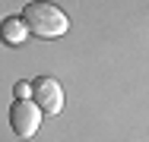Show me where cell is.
Here are the masks:
<instances>
[{"label":"cell","mask_w":149,"mask_h":142,"mask_svg":"<svg viewBox=\"0 0 149 142\" xmlns=\"http://www.w3.org/2000/svg\"><path fill=\"white\" fill-rule=\"evenodd\" d=\"M0 41L6 48H19L29 41V26L22 16H3L0 19Z\"/></svg>","instance_id":"obj_4"},{"label":"cell","mask_w":149,"mask_h":142,"mask_svg":"<svg viewBox=\"0 0 149 142\" xmlns=\"http://www.w3.org/2000/svg\"><path fill=\"white\" fill-rule=\"evenodd\" d=\"M41 108L29 101V98H16L13 101V108H10V126H13V133L19 136V139H32L35 133H38V126H41Z\"/></svg>","instance_id":"obj_2"},{"label":"cell","mask_w":149,"mask_h":142,"mask_svg":"<svg viewBox=\"0 0 149 142\" xmlns=\"http://www.w3.org/2000/svg\"><path fill=\"white\" fill-rule=\"evenodd\" d=\"M19 16L26 19L29 32L35 38H41V41L60 38L70 28V19L63 16V10H60L57 3H48V0H32V3H26Z\"/></svg>","instance_id":"obj_1"},{"label":"cell","mask_w":149,"mask_h":142,"mask_svg":"<svg viewBox=\"0 0 149 142\" xmlns=\"http://www.w3.org/2000/svg\"><path fill=\"white\" fill-rule=\"evenodd\" d=\"M32 98H35V104L41 108L45 117H57L63 111V88L54 76H38V79H32Z\"/></svg>","instance_id":"obj_3"},{"label":"cell","mask_w":149,"mask_h":142,"mask_svg":"<svg viewBox=\"0 0 149 142\" xmlns=\"http://www.w3.org/2000/svg\"><path fill=\"white\" fill-rule=\"evenodd\" d=\"M16 98H32V82H16Z\"/></svg>","instance_id":"obj_5"}]
</instances>
